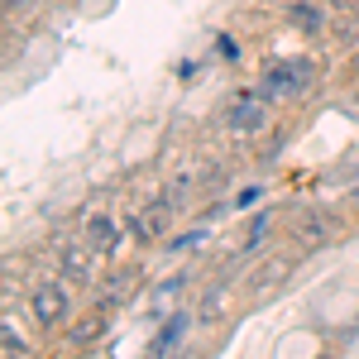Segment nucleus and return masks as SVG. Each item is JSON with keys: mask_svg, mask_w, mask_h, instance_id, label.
<instances>
[{"mask_svg": "<svg viewBox=\"0 0 359 359\" xmlns=\"http://www.w3.org/2000/svg\"><path fill=\"white\" fill-rule=\"evenodd\" d=\"M82 240L96 249L101 259H115V249H120V240H125V230L115 225V216H106V211H91V216H86V225H82Z\"/></svg>", "mask_w": 359, "mask_h": 359, "instance_id": "nucleus-5", "label": "nucleus"}, {"mask_svg": "<svg viewBox=\"0 0 359 359\" xmlns=\"http://www.w3.org/2000/svg\"><path fill=\"white\" fill-rule=\"evenodd\" d=\"M0 345H5V359H29V345L25 335H20V326L5 316V326H0Z\"/></svg>", "mask_w": 359, "mask_h": 359, "instance_id": "nucleus-9", "label": "nucleus"}, {"mask_svg": "<svg viewBox=\"0 0 359 359\" xmlns=\"http://www.w3.org/2000/svg\"><path fill=\"white\" fill-rule=\"evenodd\" d=\"M34 0H5V20H15V15H25Z\"/></svg>", "mask_w": 359, "mask_h": 359, "instance_id": "nucleus-15", "label": "nucleus"}, {"mask_svg": "<svg viewBox=\"0 0 359 359\" xmlns=\"http://www.w3.org/2000/svg\"><path fill=\"white\" fill-rule=\"evenodd\" d=\"M287 269H292V259H273L269 269H259V273H254V283H249V292H269V287H273V283H278L283 273H287Z\"/></svg>", "mask_w": 359, "mask_h": 359, "instance_id": "nucleus-10", "label": "nucleus"}, {"mask_svg": "<svg viewBox=\"0 0 359 359\" xmlns=\"http://www.w3.org/2000/svg\"><path fill=\"white\" fill-rule=\"evenodd\" d=\"M321 240H326V216L306 211L302 216V245H321Z\"/></svg>", "mask_w": 359, "mask_h": 359, "instance_id": "nucleus-11", "label": "nucleus"}, {"mask_svg": "<svg viewBox=\"0 0 359 359\" xmlns=\"http://www.w3.org/2000/svg\"><path fill=\"white\" fill-rule=\"evenodd\" d=\"M225 125L235 130V135H264L269 130V96L264 91H235L230 96V106H225Z\"/></svg>", "mask_w": 359, "mask_h": 359, "instance_id": "nucleus-3", "label": "nucleus"}, {"mask_svg": "<svg viewBox=\"0 0 359 359\" xmlns=\"http://www.w3.org/2000/svg\"><path fill=\"white\" fill-rule=\"evenodd\" d=\"M311 82H316V62H311V57H278V62L264 67L259 91H264L269 101H297Z\"/></svg>", "mask_w": 359, "mask_h": 359, "instance_id": "nucleus-1", "label": "nucleus"}, {"mask_svg": "<svg viewBox=\"0 0 359 359\" xmlns=\"http://www.w3.org/2000/svg\"><path fill=\"white\" fill-rule=\"evenodd\" d=\"M168 221H172V201H168V196H158V201H149L144 211H135L125 230L135 235L139 245H154V240H158V235L168 230Z\"/></svg>", "mask_w": 359, "mask_h": 359, "instance_id": "nucleus-4", "label": "nucleus"}, {"mask_svg": "<svg viewBox=\"0 0 359 359\" xmlns=\"http://www.w3.org/2000/svg\"><path fill=\"white\" fill-rule=\"evenodd\" d=\"M201 240H206V230H187V235H177V240H172V249H196Z\"/></svg>", "mask_w": 359, "mask_h": 359, "instance_id": "nucleus-14", "label": "nucleus"}, {"mask_svg": "<svg viewBox=\"0 0 359 359\" xmlns=\"http://www.w3.org/2000/svg\"><path fill=\"white\" fill-rule=\"evenodd\" d=\"M29 311L43 331H62L72 321V292H67V278H53V283H39L29 292Z\"/></svg>", "mask_w": 359, "mask_h": 359, "instance_id": "nucleus-2", "label": "nucleus"}, {"mask_svg": "<svg viewBox=\"0 0 359 359\" xmlns=\"http://www.w3.org/2000/svg\"><path fill=\"white\" fill-rule=\"evenodd\" d=\"M187 326H192V316H187V311H172V316L163 321V331L154 335V350H149V355L158 359V355H168V350H177L182 335H187Z\"/></svg>", "mask_w": 359, "mask_h": 359, "instance_id": "nucleus-8", "label": "nucleus"}, {"mask_svg": "<svg viewBox=\"0 0 359 359\" xmlns=\"http://www.w3.org/2000/svg\"><path fill=\"white\" fill-rule=\"evenodd\" d=\"M331 5H340V10H359V0H331Z\"/></svg>", "mask_w": 359, "mask_h": 359, "instance_id": "nucleus-16", "label": "nucleus"}, {"mask_svg": "<svg viewBox=\"0 0 359 359\" xmlns=\"http://www.w3.org/2000/svg\"><path fill=\"white\" fill-rule=\"evenodd\" d=\"M216 53H221L225 62H240V48H235V39H230V34H216Z\"/></svg>", "mask_w": 359, "mask_h": 359, "instance_id": "nucleus-13", "label": "nucleus"}, {"mask_svg": "<svg viewBox=\"0 0 359 359\" xmlns=\"http://www.w3.org/2000/svg\"><path fill=\"white\" fill-rule=\"evenodd\" d=\"M283 20L297 29V34H321V25H326V15H321V10H316L311 0H287Z\"/></svg>", "mask_w": 359, "mask_h": 359, "instance_id": "nucleus-7", "label": "nucleus"}, {"mask_svg": "<svg viewBox=\"0 0 359 359\" xmlns=\"http://www.w3.org/2000/svg\"><path fill=\"white\" fill-rule=\"evenodd\" d=\"M96 259H101V254L86 245V240L82 245H62L57 249V269H62L67 283H91V278H96Z\"/></svg>", "mask_w": 359, "mask_h": 359, "instance_id": "nucleus-6", "label": "nucleus"}, {"mask_svg": "<svg viewBox=\"0 0 359 359\" xmlns=\"http://www.w3.org/2000/svg\"><path fill=\"white\" fill-rule=\"evenodd\" d=\"M101 326H106V321H101V316H91V321H82V326L72 331V340H77V345H86V340H96V335H101Z\"/></svg>", "mask_w": 359, "mask_h": 359, "instance_id": "nucleus-12", "label": "nucleus"}]
</instances>
